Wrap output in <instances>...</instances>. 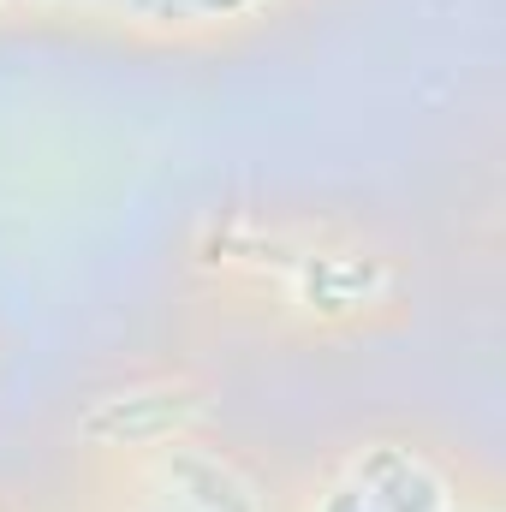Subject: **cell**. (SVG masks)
Masks as SVG:
<instances>
[{
  "label": "cell",
  "mask_w": 506,
  "mask_h": 512,
  "mask_svg": "<svg viewBox=\"0 0 506 512\" xmlns=\"http://www.w3.org/2000/svg\"><path fill=\"white\" fill-rule=\"evenodd\" d=\"M0 512H72L60 495H24V489H0Z\"/></svg>",
  "instance_id": "cell-6"
},
{
  "label": "cell",
  "mask_w": 506,
  "mask_h": 512,
  "mask_svg": "<svg viewBox=\"0 0 506 512\" xmlns=\"http://www.w3.org/2000/svg\"><path fill=\"white\" fill-rule=\"evenodd\" d=\"M280 512H501V477L435 423L370 417L280 477Z\"/></svg>",
  "instance_id": "cell-2"
},
{
  "label": "cell",
  "mask_w": 506,
  "mask_h": 512,
  "mask_svg": "<svg viewBox=\"0 0 506 512\" xmlns=\"http://www.w3.org/2000/svg\"><path fill=\"white\" fill-rule=\"evenodd\" d=\"M36 6L42 0H0V30H36Z\"/></svg>",
  "instance_id": "cell-7"
},
{
  "label": "cell",
  "mask_w": 506,
  "mask_h": 512,
  "mask_svg": "<svg viewBox=\"0 0 506 512\" xmlns=\"http://www.w3.org/2000/svg\"><path fill=\"white\" fill-rule=\"evenodd\" d=\"M304 0H42L36 30L96 36L143 54H221L286 24Z\"/></svg>",
  "instance_id": "cell-4"
},
{
  "label": "cell",
  "mask_w": 506,
  "mask_h": 512,
  "mask_svg": "<svg viewBox=\"0 0 506 512\" xmlns=\"http://www.w3.org/2000/svg\"><path fill=\"white\" fill-rule=\"evenodd\" d=\"M185 310L262 346H364L417 322V256L376 215L298 197H227L173 251Z\"/></svg>",
  "instance_id": "cell-1"
},
{
  "label": "cell",
  "mask_w": 506,
  "mask_h": 512,
  "mask_svg": "<svg viewBox=\"0 0 506 512\" xmlns=\"http://www.w3.org/2000/svg\"><path fill=\"white\" fill-rule=\"evenodd\" d=\"M72 512H280V477L221 423L161 435L149 447L72 459Z\"/></svg>",
  "instance_id": "cell-3"
},
{
  "label": "cell",
  "mask_w": 506,
  "mask_h": 512,
  "mask_svg": "<svg viewBox=\"0 0 506 512\" xmlns=\"http://www.w3.org/2000/svg\"><path fill=\"white\" fill-rule=\"evenodd\" d=\"M221 423V387L191 364H131L96 382L66 423V453L96 459V453H126L149 447L161 435H185Z\"/></svg>",
  "instance_id": "cell-5"
}]
</instances>
